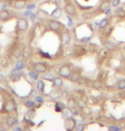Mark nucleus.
<instances>
[{"instance_id": "1", "label": "nucleus", "mask_w": 125, "mask_h": 131, "mask_svg": "<svg viewBox=\"0 0 125 131\" xmlns=\"http://www.w3.org/2000/svg\"><path fill=\"white\" fill-rule=\"evenodd\" d=\"M64 123H65L64 127H65L66 130H67V131L74 130L75 128H76V125H77L76 120L74 119V118H72V117H71V118H66Z\"/></svg>"}, {"instance_id": "2", "label": "nucleus", "mask_w": 125, "mask_h": 131, "mask_svg": "<svg viewBox=\"0 0 125 131\" xmlns=\"http://www.w3.org/2000/svg\"><path fill=\"white\" fill-rule=\"evenodd\" d=\"M16 28L18 31L25 32L28 28V22L25 18H20L18 19L17 23H16Z\"/></svg>"}, {"instance_id": "3", "label": "nucleus", "mask_w": 125, "mask_h": 131, "mask_svg": "<svg viewBox=\"0 0 125 131\" xmlns=\"http://www.w3.org/2000/svg\"><path fill=\"white\" fill-rule=\"evenodd\" d=\"M59 74H60V77H62L64 78H70L71 75V70L68 66H62L60 68Z\"/></svg>"}, {"instance_id": "4", "label": "nucleus", "mask_w": 125, "mask_h": 131, "mask_svg": "<svg viewBox=\"0 0 125 131\" xmlns=\"http://www.w3.org/2000/svg\"><path fill=\"white\" fill-rule=\"evenodd\" d=\"M33 70L36 72H38V73L43 74L47 71V66L44 63L42 62L37 63V64H35L33 66Z\"/></svg>"}, {"instance_id": "5", "label": "nucleus", "mask_w": 125, "mask_h": 131, "mask_svg": "<svg viewBox=\"0 0 125 131\" xmlns=\"http://www.w3.org/2000/svg\"><path fill=\"white\" fill-rule=\"evenodd\" d=\"M60 27H61V23H60V21H58L56 19L50 20L49 23V28L50 29L51 31H54V32L59 31Z\"/></svg>"}, {"instance_id": "6", "label": "nucleus", "mask_w": 125, "mask_h": 131, "mask_svg": "<svg viewBox=\"0 0 125 131\" xmlns=\"http://www.w3.org/2000/svg\"><path fill=\"white\" fill-rule=\"evenodd\" d=\"M4 109L6 112H11L16 109V102L14 100H9L7 102H5Z\"/></svg>"}, {"instance_id": "7", "label": "nucleus", "mask_w": 125, "mask_h": 131, "mask_svg": "<svg viewBox=\"0 0 125 131\" xmlns=\"http://www.w3.org/2000/svg\"><path fill=\"white\" fill-rule=\"evenodd\" d=\"M64 9H65L66 13L69 16H75L77 13L76 11V8L73 4H66L64 6Z\"/></svg>"}, {"instance_id": "8", "label": "nucleus", "mask_w": 125, "mask_h": 131, "mask_svg": "<svg viewBox=\"0 0 125 131\" xmlns=\"http://www.w3.org/2000/svg\"><path fill=\"white\" fill-rule=\"evenodd\" d=\"M49 15L47 13L46 11L44 10H43V9H38V11H37V14H36V17L37 19L40 20H46L49 19Z\"/></svg>"}, {"instance_id": "9", "label": "nucleus", "mask_w": 125, "mask_h": 131, "mask_svg": "<svg viewBox=\"0 0 125 131\" xmlns=\"http://www.w3.org/2000/svg\"><path fill=\"white\" fill-rule=\"evenodd\" d=\"M71 41V33L69 32L66 31L63 32L61 35V44L62 45H67Z\"/></svg>"}, {"instance_id": "10", "label": "nucleus", "mask_w": 125, "mask_h": 131, "mask_svg": "<svg viewBox=\"0 0 125 131\" xmlns=\"http://www.w3.org/2000/svg\"><path fill=\"white\" fill-rule=\"evenodd\" d=\"M27 7V1L26 0H16L14 8L16 9H22Z\"/></svg>"}, {"instance_id": "11", "label": "nucleus", "mask_w": 125, "mask_h": 131, "mask_svg": "<svg viewBox=\"0 0 125 131\" xmlns=\"http://www.w3.org/2000/svg\"><path fill=\"white\" fill-rule=\"evenodd\" d=\"M61 16H62V8H60V7L56 8V9L50 14V16L53 17L54 19H56V20L61 17Z\"/></svg>"}, {"instance_id": "12", "label": "nucleus", "mask_w": 125, "mask_h": 131, "mask_svg": "<svg viewBox=\"0 0 125 131\" xmlns=\"http://www.w3.org/2000/svg\"><path fill=\"white\" fill-rule=\"evenodd\" d=\"M9 18V11H7L5 9L0 10V20H2V21H6Z\"/></svg>"}, {"instance_id": "13", "label": "nucleus", "mask_w": 125, "mask_h": 131, "mask_svg": "<svg viewBox=\"0 0 125 131\" xmlns=\"http://www.w3.org/2000/svg\"><path fill=\"white\" fill-rule=\"evenodd\" d=\"M80 78H81L80 73L78 72V71H75L73 73H71V77H70V80H71V82H72V83H77L80 80Z\"/></svg>"}, {"instance_id": "14", "label": "nucleus", "mask_w": 125, "mask_h": 131, "mask_svg": "<svg viewBox=\"0 0 125 131\" xmlns=\"http://www.w3.org/2000/svg\"><path fill=\"white\" fill-rule=\"evenodd\" d=\"M16 122H17V120L15 117H9L6 120V124L9 128H12L16 123Z\"/></svg>"}, {"instance_id": "15", "label": "nucleus", "mask_w": 125, "mask_h": 131, "mask_svg": "<svg viewBox=\"0 0 125 131\" xmlns=\"http://www.w3.org/2000/svg\"><path fill=\"white\" fill-rule=\"evenodd\" d=\"M103 45H104L107 49H109V50H114L115 48H116V45L114 44L113 43L111 42V41H107V40L103 42Z\"/></svg>"}, {"instance_id": "16", "label": "nucleus", "mask_w": 125, "mask_h": 131, "mask_svg": "<svg viewBox=\"0 0 125 131\" xmlns=\"http://www.w3.org/2000/svg\"><path fill=\"white\" fill-rule=\"evenodd\" d=\"M66 108V106L64 105V103L62 102H56L55 107V110L57 112H61V111Z\"/></svg>"}, {"instance_id": "17", "label": "nucleus", "mask_w": 125, "mask_h": 131, "mask_svg": "<svg viewBox=\"0 0 125 131\" xmlns=\"http://www.w3.org/2000/svg\"><path fill=\"white\" fill-rule=\"evenodd\" d=\"M53 85L55 88H60L63 85V80L60 78H55L53 80Z\"/></svg>"}, {"instance_id": "18", "label": "nucleus", "mask_w": 125, "mask_h": 131, "mask_svg": "<svg viewBox=\"0 0 125 131\" xmlns=\"http://www.w3.org/2000/svg\"><path fill=\"white\" fill-rule=\"evenodd\" d=\"M44 86H45V83L43 82V80H38V83H37V89L39 92L41 93H43L44 91Z\"/></svg>"}, {"instance_id": "19", "label": "nucleus", "mask_w": 125, "mask_h": 131, "mask_svg": "<svg viewBox=\"0 0 125 131\" xmlns=\"http://www.w3.org/2000/svg\"><path fill=\"white\" fill-rule=\"evenodd\" d=\"M42 79L47 80V81H49V82H53V80L55 79V77L51 73H46V72H44V73H43Z\"/></svg>"}, {"instance_id": "20", "label": "nucleus", "mask_w": 125, "mask_h": 131, "mask_svg": "<svg viewBox=\"0 0 125 131\" xmlns=\"http://www.w3.org/2000/svg\"><path fill=\"white\" fill-rule=\"evenodd\" d=\"M109 9H110V4L108 2H103L101 4V6H100V10L101 12H104V13H105Z\"/></svg>"}, {"instance_id": "21", "label": "nucleus", "mask_w": 125, "mask_h": 131, "mask_svg": "<svg viewBox=\"0 0 125 131\" xmlns=\"http://www.w3.org/2000/svg\"><path fill=\"white\" fill-rule=\"evenodd\" d=\"M62 116L63 118H71V116H72V113H71V109H64L62 111Z\"/></svg>"}, {"instance_id": "22", "label": "nucleus", "mask_w": 125, "mask_h": 131, "mask_svg": "<svg viewBox=\"0 0 125 131\" xmlns=\"http://www.w3.org/2000/svg\"><path fill=\"white\" fill-rule=\"evenodd\" d=\"M117 87L119 90H123V89H125V79H121L117 82Z\"/></svg>"}, {"instance_id": "23", "label": "nucleus", "mask_w": 125, "mask_h": 131, "mask_svg": "<svg viewBox=\"0 0 125 131\" xmlns=\"http://www.w3.org/2000/svg\"><path fill=\"white\" fill-rule=\"evenodd\" d=\"M108 20L107 19H103V20H101V22L99 23V27L101 29H104V28H105V27H107V25H108Z\"/></svg>"}, {"instance_id": "24", "label": "nucleus", "mask_w": 125, "mask_h": 131, "mask_svg": "<svg viewBox=\"0 0 125 131\" xmlns=\"http://www.w3.org/2000/svg\"><path fill=\"white\" fill-rule=\"evenodd\" d=\"M92 86H93V88L95 89H100L101 87H102V84H101V83L100 82V81L95 80V81H93V83H92Z\"/></svg>"}, {"instance_id": "25", "label": "nucleus", "mask_w": 125, "mask_h": 131, "mask_svg": "<svg viewBox=\"0 0 125 131\" xmlns=\"http://www.w3.org/2000/svg\"><path fill=\"white\" fill-rule=\"evenodd\" d=\"M23 67H24V62H23L22 60H19L16 65V70H21Z\"/></svg>"}, {"instance_id": "26", "label": "nucleus", "mask_w": 125, "mask_h": 131, "mask_svg": "<svg viewBox=\"0 0 125 131\" xmlns=\"http://www.w3.org/2000/svg\"><path fill=\"white\" fill-rule=\"evenodd\" d=\"M38 74L39 73H38V72H36V71H31V72H29L28 75H29L30 77L32 78V79L36 80V79H38Z\"/></svg>"}, {"instance_id": "27", "label": "nucleus", "mask_w": 125, "mask_h": 131, "mask_svg": "<svg viewBox=\"0 0 125 131\" xmlns=\"http://www.w3.org/2000/svg\"><path fill=\"white\" fill-rule=\"evenodd\" d=\"M34 102L33 101H31V100H27V101H26L25 102V106L27 107V108H31V107L34 106Z\"/></svg>"}, {"instance_id": "28", "label": "nucleus", "mask_w": 125, "mask_h": 131, "mask_svg": "<svg viewBox=\"0 0 125 131\" xmlns=\"http://www.w3.org/2000/svg\"><path fill=\"white\" fill-rule=\"evenodd\" d=\"M108 129L112 131H119L122 129H121L120 127H117V126H109L108 127Z\"/></svg>"}, {"instance_id": "29", "label": "nucleus", "mask_w": 125, "mask_h": 131, "mask_svg": "<svg viewBox=\"0 0 125 131\" xmlns=\"http://www.w3.org/2000/svg\"><path fill=\"white\" fill-rule=\"evenodd\" d=\"M75 129H76L77 131H83V129H84V126H83V124H78V125H76Z\"/></svg>"}, {"instance_id": "30", "label": "nucleus", "mask_w": 125, "mask_h": 131, "mask_svg": "<svg viewBox=\"0 0 125 131\" xmlns=\"http://www.w3.org/2000/svg\"><path fill=\"white\" fill-rule=\"evenodd\" d=\"M121 3V0H112V5L113 7H117Z\"/></svg>"}, {"instance_id": "31", "label": "nucleus", "mask_w": 125, "mask_h": 131, "mask_svg": "<svg viewBox=\"0 0 125 131\" xmlns=\"http://www.w3.org/2000/svg\"><path fill=\"white\" fill-rule=\"evenodd\" d=\"M35 101L38 103H43V98L41 96H36L35 97Z\"/></svg>"}, {"instance_id": "32", "label": "nucleus", "mask_w": 125, "mask_h": 131, "mask_svg": "<svg viewBox=\"0 0 125 131\" xmlns=\"http://www.w3.org/2000/svg\"><path fill=\"white\" fill-rule=\"evenodd\" d=\"M75 106H76V104H75V101H74L73 100H69V102H68V107H69L70 109L72 108V107H74Z\"/></svg>"}, {"instance_id": "33", "label": "nucleus", "mask_w": 125, "mask_h": 131, "mask_svg": "<svg viewBox=\"0 0 125 131\" xmlns=\"http://www.w3.org/2000/svg\"><path fill=\"white\" fill-rule=\"evenodd\" d=\"M67 19H68V27H72V24H73V23H72V20H71V18L69 16H67Z\"/></svg>"}, {"instance_id": "34", "label": "nucleus", "mask_w": 125, "mask_h": 131, "mask_svg": "<svg viewBox=\"0 0 125 131\" xmlns=\"http://www.w3.org/2000/svg\"><path fill=\"white\" fill-rule=\"evenodd\" d=\"M35 7H36L35 4H29V5H27V9L29 10V9H35Z\"/></svg>"}, {"instance_id": "35", "label": "nucleus", "mask_w": 125, "mask_h": 131, "mask_svg": "<svg viewBox=\"0 0 125 131\" xmlns=\"http://www.w3.org/2000/svg\"><path fill=\"white\" fill-rule=\"evenodd\" d=\"M14 130H22V129L21 128H14Z\"/></svg>"}, {"instance_id": "36", "label": "nucleus", "mask_w": 125, "mask_h": 131, "mask_svg": "<svg viewBox=\"0 0 125 131\" xmlns=\"http://www.w3.org/2000/svg\"><path fill=\"white\" fill-rule=\"evenodd\" d=\"M124 128H125V123H124Z\"/></svg>"}]
</instances>
